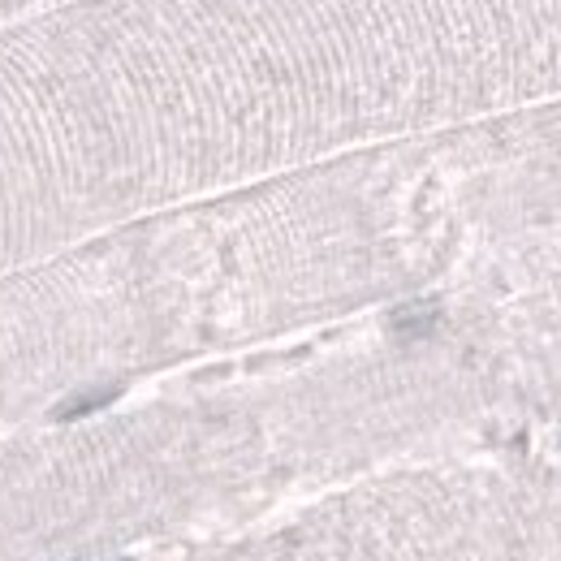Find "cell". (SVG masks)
Masks as SVG:
<instances>
[{
  "mask_svg": "<svg viewBox=\"0 0 561 561\" xmlns=\"http://www.w3.org/2000/svg\"><path fill=\"white\" fill-rule=\"evenodd\" d=\"M436 307L432 302H414V307H397L393 311V332H402V337H423V332H432V324H436Z\"/></svg>",
  "mask_w": 561,
  "mask_h": 561,
  "instance_id": "1",
  "label": "cell"
},
{
  "mask_svg": "<svg viewBox=\"0 0 561 561\" xmlns=\"http://www.w3.org/2000/svg\"><path fill=\"white\" fill-rule=\"evenodd\" d=\"M117 393H121V389H117V384H108V389H96V393L74 397V402H66V406L56 411V419H61V423H69V419H83V414L99 411V406H108V402H113Z\"/></svg>",
  "mask_w": 561,
  "mask_h": 561,
  "instance_id": "2",
  "label": "cell"
}]
</instances>
